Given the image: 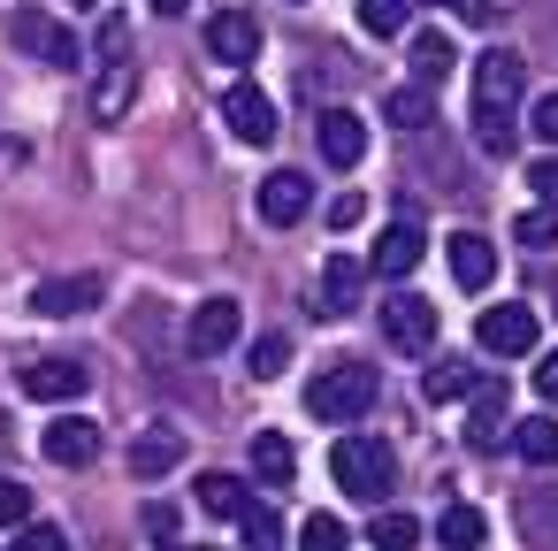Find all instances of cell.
Segmentation results:
<instances>
[{
	"mask_svg": "<svg viewBox=\"0 0 558 551\" xmlns=\"http://www.w3.org/2000/svg\"><path fill=\"white\" fill-rule=\"evenodd\" d=\"M520 77H527V62H520V55H505V47H489V55L474 62V146H482L489 161H505V154L520 146V131H512Z\"/></svg>",
	"mask_w": 558,
	"mask_h": 551,
	"instance_id": "cell-1",
	"label": "cell"
},
{
	"mask_svg": "<svg viewBox=\"0 0 558 551\" xmlns=\"http://www.w3.org/2000/svg\"><path fill=\"white\" fill-rule=\"evenodd\" d=\"M390 475H398V444H390V436L352 429V436L329 444V482H337V490H352V498H383Z\"/></svg>",
	"mask_w": 558,
	"mask_h": 551,
	"instance_id": "cell-2",
	"label": "cell"
},
{
	"mask_svg": "<svg viewBox=\"0 0 558 551\" xmlns=\"http://www.w3.org/2000/svg\"><path fill=\"white\" fill-rule=\"evenodd\" d=\"M375 391H383V383H375L367 360H337V368H322V375L306 383V414L344 429V421H360V414L375 406Z\"/></svg>",
	"mask_w": 558,
	"mask_h": 551,
	"instance_id": "cell-3",
	"label": "cell"
},
{
	"mask_svg": "<svg viewBox=\"0 0 558 551\" xmlns=\"http://www.w3.org/2000/svg\"><path fill=\"white\" fill-rule=\"evenodd\" d=\"M238 337H245V307H238V299H199V307H192V322H184L192 360H222Z\"/></svg>",
	"mask_w": 558,
	"mask_h": 551,
	"instance_id": "cell-4",
	"label": "cell"
},
{
	"mask_svg": "<svg viewBox=\"0 0 558 551\" xmlns=\"http://www.w3.org/2000/svg\"><path fill=\"white\" fill-rule=\"evenodd\" d=\"M474 337H482V352H497V360H527L535 337H543V322H535V307H482Z\"/></svg>",
	"mask_w": 558,
	"mask_h": 551,
	"instance_id": "cell-5",
	"label": "cell"
},
{
	"mask_svg": "<svg viewBox=\"0 0 558 551\" xmlns=\"http://www.w3.org/2000/svg\"><path fill=\"white\" fill-rule=\"evenodd\" d=\"M253 207H260V223H268V230H291V223H306V207H314V177L276 169V177H260Z\"/></svg>",
	"mask_w": 558,
	"mask_h": 551,
	"instance_id": "cell-6",
	"label": "cell"
},
{
	"mask_svg": "<svg viewBox=\"0 0 558 551\" xmlns=\"http://www.w3.org/2000/svg\"><path fill=\"white\" fill-rule=\"evenodd\" d=\"M421 253H428V230L413 223V215H398L383 238H375V253H367V268L383 276V284H405L413 268H421Z\"/></svg>",
	"mask_w": 558,
	"mask_h": 551,
	"instance_id": "cell-7",
	"label": "cell"
},
{
	"mask_svg": "<svg viewBox=\"0 0 558 551\" xmlns=\"http://www.w3.org/2000/svg\"><path fill=\"white\" fill-rule=\"evenodd\" d=\"M85 383H93V368L70 352H47L24 368V398H39V406H70V398H85Z\"/></svg>",
	"mask_w": 558,
	"mask_h": 551,
	"instance_id": "cell-8",
	"label": "cell"
},
{
	"mask_svg": "<svg viewBox=\"0 0 558 551\" xmlns=\"http://www.w3.org/2000/svg\"><path fill=\"white\" fill-rule=\"evenodd\" d=\"M222 123H230L245 146H268V139H276V100H268L253 77H238V85L222 93Z\"/></svg>",
	"mask_w": 558,
	"mask_h": 551,
	"instance_id": "cell-9",
	"label": "cell"
},
{
	"mask_svg": "<svg viewBox=\"0 0 558 551\" xmlns=\"http://www.w3.org/2000/svg\"><path fill=\"white\" fill-rule=\"evenodd\" d=\"M314 146H322L329 169H360V161H367V123H360L352 108H322V116H314Z\"/></svg>",
	"mask_w": 558,
	"mask_h": 551,
	"instance_id": "cell-10",
	"label": "cell"
},
{
	"mask_svg": "<svg viewBox=\"0 0 558 551\" xmlns=\"http://www.w3.org/2000/svg\"><path fill=\"white\" fill-rule=\"evenodd\" d=\"M383 337H390L398 352H428V345H436V307H428L421 291H390V307H383Z\"/></svg>",
	"mask_w": 558,
	"mask_h": 551,
	"instance_id": "cell-11",
	"label": "cell"
},
{
	"mask_svg": "<svg viewBox=\"0 0 558 551\" xmlns=\"http://www.w3.org/2000/svg\"><path fill=\"white\" fill-rule=\"evenodd\" d=\"M207 55H215L222 70H245V62L260 55V24H253L245 9H222V16L207 24Z\"/></svg>",
	"mask_w": 558,
	"mask_h": 551,
	"instance_id": "cell-12",
	"label": "cell"
},
{
	"mask_svg": "<svg viewBox=\"0 0 558 551\" xmlns=\"http://www.w3.org/2000/svg\"><path fill=\"white\" fill-rule=\"evenodd\" d=\"M444 261H451V284H459V291H489V284H497V245H489L482 230H459V238L444 245Z\"/></svg>",
	"mask_w": 558,
	"mask_h": 551,
	"instance_id": "cell-13",
	"label": "cell"
},
{
	"mask_svg": "<svg viewBox=\"0 0 558 551\" xmlns=\"http://www.w3.org/2000/svg\"><path fill=\"white\" fill-rule=\"evenodd\" d=\"M39 444H47V459H54V467H93V459H100V429H93L85 414H54Z\"/></svg>",
	"mask_w": 558,
	"mask_h": 551,
	"instance_id": "cell-14",
	"label": "cell"
},
{
	"mask_svg": "<svg viewBox=\"0 0 558 551\" xmlns=\"http://www.w3.org/2000/svg\"><path fill=\"white\" fill-rule=\"evenodd\" d=\"M131 100H138V62L131 55L123 62H100V77H93V123H123Z\"/></svg>",
	"mask_w": 558,
	"mask_h": 551,
	"instance_id": "cell-15",
	"label": "cell"
},
{
	"mask_svg": "<svg viewBox=\"0 0 558 551\" xmlns=\"http://www.w3.org/2000/svg\"><path fill=\"white\" fill-rule=\"evenodd\" d=\"M100 299V276H47V284H32V314H47V322H62V314H85Z\"/></svg>",
	"mask_w": 558,
	"mask_h": 551,
	"instance_id": "cell-16",
	"label": "cell"
},
{
	"mask_svg": "<svg viewBox=\"0 0 558 551\" xmlns=\"http://www.w3.org/2000/svg\"><path fill=\"white\" fill-rule=\"evenodd\" d=\"M9 32H16V47H32V55H47L54 70H77V62H85V47H77V39H70V32L54 24V16H16Z\"/></svg>",
	"mask_w": 558,
	"mask_h": 551,
	"instance_id": "cell-17",
	"label": "cell"
},
{
	"mask_svg": "<svg viewBox=\"0 0 558 551\" xmlns=\"http://www.w3.org/2000/svg\"><path fill=\"white\" fill-rule=\"evenodd\" d=\"M466 436H474L482 452L505 444V383H474V391H466Z\"/></svg>",
	"mask_w": 558,
	"mask_h": 551,
	"instance_id": "cell-18",
	"label": "cell"
},
{
	"mask_svg": "<svg viewBox=\"0 0 558 551\" xmlns=\"http://www.w3.org/2000/svg\"><path fill=\"white\" fill-rule=\"evenodd\" d=\"M360 284H367V268L344 261V253H329V261H322V314H344V307L360 299Z\"/></svg>",
	"mask_w": 558,
	"mask_h": 551,
	"instance_id": "cell-19",
	"label": "cell"
},
{
	"mask_svg": "<svg viewBox=\"0 0 558 551\" xmlns=\"http://www.w3.org/2000/svg\"><path fill=\"white\" fill-rule=\"evenodd\" d=\"M253 475L283 490V482L299 475V444H291V436H276V429H260V436H253Z\"/></svg>",
	"mask_w": 558,
	"mask_h": 551,
	"instance_id": "cell-20",
	"label": "cell"
},
{
	"mask_svg": "<svg viewBox=\"0 0 558 551\" xmlns=\"http://www.w3.org/2000/svg\"><path fill=\"white\" fill-rule=\"evenodd\" d=\"M436 543H444V551H482V543H489V513H482V505H451V513L436 520Z\"/></svg>",
	"mask_w": 558,
	"mask_h": 551,
	"instance_id": "cell-21",
	"label": "cell"
},
{
	"mask_svg": "<svg viewBox=\"0 0 558 551\" xmlns=\"http://www.w3.org/2000/svg\"><path fill=\"white\" fill-rule=\"evenodd\" d=\"M383 116H390L398 131H428V123H436V100H428V85H390Z\"/></svg>",
	"mask_w": 558,
	"mask_h": 551,
	"instance_id": "cell-22",
	"label": "cell"
},
{
	"mask_svg": "<svg viewBox=\"0 0 558 551\" xmlns=\"http://www.w3.org/2000/svg\"><path fill=\"white\" fill-rule=\"evenodd\" d=\"M177 459H184L177 429H154V436H138V444H131V475H146V482H154V475H169Z\"/></svg>",
	"mask_w": 558,
	"mask_h": 551,
	"instance_id": "cell-23",
	"label": "cell"
},
{
	"mask_svg": "<svg viewBox=\"0 0 558 551\" xmlns=\"http://www.w3.org/2000/svg\"><path fill=\"white\" fill-rule=\"evenodd\" d=\"M238 536H245V551H283V520H276V505H268V498H245Z\"/></svg>",
	"mask_w": 558,
	"mask_h": 551,
	"instance_id": "cell-24",
	"label": "cell"
},
{
	"mask_svg": "<svg viewBox=\"0 0 558 551\" xmlns=\"http://www.w3.org/2000/svg\"><path fill=\"white\" fill-rule=\"evenodd\" d=\"M512 444H520V459H527V467H558V421H550V414H527Z\"/></svg>",
	"mask_w": 558,
	"mask_h": 551,
	"instance_id": "cell-25",
	"label": "cell"
},
{
	"mask_svg": "<svg viewBox=\"0 0 558 551\" xmlns=\"http://www.w3.org/2000/svg\"><path fill=\"white\" fill-rule=\"evenodd\" d=\"M451 77V39L444 32H421L413 39V85H444Z\"/></svg>",
	"mask_w": 558,
	"mask_h": 551,
	"instance_id": "cell-26",
	"label": "cell"
},
{
	"mask_svg": "<svg viewBox=\"0 0 558 551\" xmlns=\"http://www.w3.org/2000/svg\"><path fill=\"white\" fill-rule=\"evenodd\" d=\"M367 543H375V551H413V543H421V520H413V513H390V505H383V513L367 520Z\"/></svg>",
	"mask_w": 558,
	"mask_h": 551,
	"instance_id": "cell-27",
	"label": "cell"
},
{
	"mask_svg": "<svg viewBox=\"0 0 558 551\" xmlns=\"http://www.w3.org/2000/svg\"><path fill=\"white\" fill-rule=\"evenodd\" d=\"M245 498H253V490H245L238 475H207V482H199V505H207L215 520H238V513H245Z\"/></svg>",
	"mask_w": 558,
	"mask_h": 551,
	"instance_id": "cell-28",
	"label": "cell"
},
{
	"mask_svg": "<svg viewBox=\"0 0 558 551\" xmlns=\"http://www.w3.org/2000/svg\"><path fill=\"white\" fill-rule=\"evenodd\" d=\"M344 543H352V528L337 513H306L299 520V551H344Z\"/></svg>",
	"mask_w": 558,
	"mask_h": 551,
	"instance_id": "cell-29",
	"label": "cell"
},
{
	"mask_svg": "<svg viewBox=\"0 0 558 551\" xmlns=\"http://www.w3.org/2000/svg\"><path fill=\"white\" fill-rule=\"evenodd\" d=\"M421 391H428V406H451V398H466V391H474V368H459V360H451V368H428V375H421Z\"/></svg>",
	"mask_w": 558,
	"mask_h": 551,
	"instance_id": "cell-30",
	"label": "cell"
},
{
	"mask_svg": "<svg viewBox=\"0 0 558 551\" xmlns=\"http://www.w3.org/2000/svg\"><path fill=\"white\" fill-rule=\"evenodd\" d=\"M405 9H413V0H360V32L398 39V32H405Z\"/></svg>",
	"mask_w": 558,
	"mask_h": 551,
	"instance_id": "cell-31",
	"label": "cell"
},
{
	"mask_svg": "<svg viewBox=\"0 0 558 551\" xmlns=\"http://www.w3.org/2000/svg\"><path fill=\"white\" fill-rule=\"evenodd\" d=\"M520 245H527V253H550V245H558V207H527V215H520Z\"/></svg>",
	"mask_w": 558,
	"mask_h": 551,
	"instance_id": "cell-32",
	"label": "cell"
},
{
	"mask_svg": "<svg viewBox=\"0 0 558 551\" xmlns=\"http://www.w3.org/2000/svg\"><path fill=\"white\" fill-rule=\"evenodd\" d=\"M245 360H253V375H283L291 337H283V330H268V337H253V352H245Z\"/></svg>",
	"mask_w": 558,
	"mask_h": 551,
	"instance_id": "cell-33",
	"label": "cell"
},
{
	"mask_svg": "<svg viewBox=\"0 0 558 551\" xmlns=\"http://www.w3.org/2000/svg\"><path fill=\"white\" fill-rule=\"evenodd\" d=\"M16 551H70V536H62L54 520H24V536H16Z\"/></svg>",
	"mask_w": 558,
	"mask_h": 551,
	"instance_id": "cell-34",
	"label": "cell"
},
{
	"mask_svg": "<svg viewBox=\"0 0 558 551\" xmlns=\"http://www.w3.org/2000/svg\"><path fill=\"white\" fill-rule=\"evenodd\" d=\"M32 520V490L24 482H0V528H24Z\"/></svg>",
	"mask_w": 558,
	"mask_h": 551,
	"instance_id": "cell-35",
	"label": "cell"
},
{
	"mask_svg": "<svg viewBox=\"0 0 558 551\" xmlns=\"http://www.w3.org/2000/svg\"><path fill=\"white\" fill-rule=\"evenodd\" d=\"M527 131H535V139H543L550 154H558V93H543V100H535V116H527Z\"/></svg>",
	"mask_w": 558,
	"mask_h": 551,
	"instance_id": "cell-36",
	"label": "cell"
},
{
	"mask_svg": "<svg viewBox=\"0 0 558 551\" xmlns=\"http://www.w3.org/2000/svg\"><path fill=\"white\" fill-rule=\"evenodd\" d=\"M123 55H131V24L108 16V24H100V62H123Z\"/></svg>",
	"mask_w": 558,
	"mask_h": 551,
	"instance_id": "cell-37",
	"label": "cell"
},
{
	"mask_svg": "<svg viewBox=\"0 0 558 551\" xmlns=\"http://www.w3.org/2000/svg\"><path fill=\"white\" fill-rule=\"evenodd\" d=\"M527 184H535V200H543V207H558V154H543V161L527 169Z\"/></svg>",
	"mask_w": 558,
	"mask_h": 551,
	"instance_id": "cell-38",
	"label": "cell"
},
{
	"mask_svg": "<svg viewBox=\"0 0 558 551\" xmlns=\"http://www.w3.org/2000/svg\"><path fill=\"white\" fill-rule=\"evenodd\" d=\"M360 215H367V207H360V192H337V200H329V230H352Z\"/></svg>",
	"mask_w": 558,
	"mask_h": 551,
	"instance_id": "cell-39",
	"label": "cell"
},
{
	"mask_svg": "<svg viewBox=\"0 0 558 551\" xmlns=\"http://www.w3.org/2000/svg\"><path fill=\"white\" fill-rule=\"evenodd\" d=\"M535 398H543V406H558V352H543V360H535Z\"/></svg>",
	"mask_w": 558,
	"mask_h": 551,
	"instance_id": "cell-40",
	"label": "cell"
},
{
	"mask_svg": "<svg viewBox=\"0 0 558 551\" xmlns=\"http://www.w3.org/2000/svg\"><path fill=\"white\" fill-rule=\"evenodd\" d=\"M146 536H161V543H177V505H146Z\"/></svg>",
	"mask_w": 558,
	"mask_h": 551,
	"instance_id": "cell-41",
	"label": "cell"
},
{
	"mask_svg": "<svg viewBox=\"0 0 558 551\" xmlns=\"http://www.w3.org/2000/svg\"><path fill=\"white\" fill-rule=\"evenodd\" d=\"M527 528H535V536H550V551H558V498H543V505L527 513Z\"/></svg>",
	"mask_w": 558,
	"mask_h": 551,
	"instance_id": "cell-42",
	"label": "cell"
},
{
	"mask_svg": "<svg viewBox=\"0 0 558 551\" xmlns=\"http://www.w3.org/2000/svg\"><path fill=\"white\" fill-rule=\"evenodd\" d=\"M192 9V0H154V16H184Z\"/></svg>",
	"mask_w": 558,
	"mask_h": 551,
	"instance_id": "cell-43",
	"label": "cell"
},
{
	"mask_svg": "<svg viewBox=\"0 0 558 551\" xmlns=\"http://www.w3.org/2000/svg\"><path fill=\"white\" fill-rule=\"evenodd\" d=\"M436 9H466V0H436Z\"/></svg>",
	"mask_w": 558,
	"mask_h": 551,
	"instance_id": "cell-44",
	"label": "cell"
},
{
	"mask_svg": "<svg viewBox=\"0 0 558 551\" xmlns=\"http://www.w3.org/2000/svg\"><path fill=\"white\" fill-rule=\"evenodd\" d=\"M85 9H93V0H85Z\"/></svg>",
	"mask_w": 558,
	"mask_h": 551,
	"instance_id": "cell-45",
	"label": "cell"
}]
</instances>
